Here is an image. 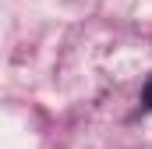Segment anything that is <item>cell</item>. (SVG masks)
Wrapping results in <instances>:
<instances>
[{
	"mask_svg": "<svg viewBox=\"0 0 152 149\" xmlns=\"http://www.w3.org/2000/svg\"><path fill=\"white\" fill-rule=\"evenodd\" d=\"M142 107L152 110V74H149V82H145V89H142Z\"/></svg>",
	"mask_w": 152,
	"mask_h": 149,
	"instance_id": "cell-1",
	"label": "cell"
}]
</instances>
